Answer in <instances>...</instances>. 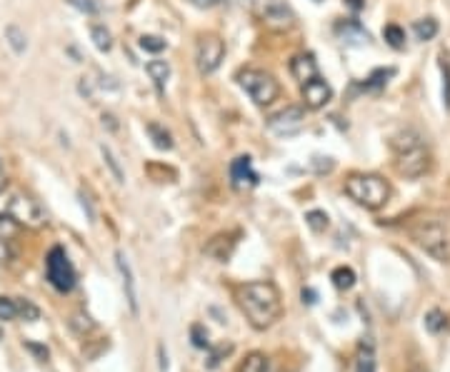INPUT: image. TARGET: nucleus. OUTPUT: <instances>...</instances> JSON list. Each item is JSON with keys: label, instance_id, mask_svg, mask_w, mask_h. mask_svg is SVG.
Returning <instances> with one entry per match:
<instances>
[{"label": "nucleus", "instance_id": "f257e3e1", "mask_svg": "<svg viewBox=\"0 0 450 372\" xmlns=\"http://www.w3.org/2000/svg\"><path fill=\"white\" fill-rule=\"evenodd\" d=\"M238 307L243 310L245 320L256 330L273 328L283 315V300L281 292L268 280H256L235 287Z\"/></svg>", "mask_w": 450, "mask_h": 372}, {"label": "nucleus", "instance_id": "f03ea898", "mask_svg": "<svg viewBox=\"0 0 450 372\" xmlns=\"http://www.w3.org/2000/svg\"><path fill=\"white\" fill-rule=\"evenodd\" d=\"M408 235L438 262H450V210H428L408 223Z\"/></svg>", "mask_w": 450, "mask_h": 372}, {"label": "nucleus", "instance_id": "7ed1b4c3", "mask_svg": "<svg viewBox=\"0 0 450 372\" xmlns=\"http://www.w3.org/2000/svg\"><path fill=\"white\" fill-rule=\"evenodd\" d=\"M390 148H393L395 155H398L395 170H398L400 175H406V178L415 180V178H423V175L431 170V162H433L431 153H428V148L423 145V137H420L418 133H412V130L398 133V135L390 140Z\"/></svg>", "mask_w": 450, "mask_h": 372}, {"label": "nucleus", "instance_id": "20e7f679", "mask_svg": "<svg viewBox=\"0 0 450 372\" xmlns=\"http://www.w3.org/2000/svg\"><path fill=\"white\" fill-rule=\"evenodd\" d=\"M345 195L350 200H356L358 205H362L365 210H378L390 198V185L381 175L356 173L345 180Z\"/></svg>", "mask_w": 450, "mask_h": 372}, {"label": "nucleus", "instance_id": "39448f33", "mask_svg": "<svg viewBox=\"0 0 450 372\" xmlns=\"http://www.w3.org/2000/svg\"><path fill=\"white\" fill-rule=\"evenodd\" d=\"M238 83H240V87L250 95V100L256 105H270L281 95L278 81L270 73H265V70H256V68L240 70L238 73Z\"/></svg>", "mask_w": 450, "mask_h": 372}, {"label": "nucleus", "instance_id": "423d86ee", "mask_svg": "<svg viewBox=\"0 0 450 372\" xmlns=\"http://www.w3.org/2000/svg\"><path fill=\"white\" fill-rule=\"evenodd\" d=\"M6 212L15 225H25V228H40L45 223V212L38 205V200H33L28 192L12 190L8 195Z\"/></svg>", "mask_w": 450, "mask_h": 372}, {"label": "nucleus", "instance_id": "0eeeda50", "mask_svg": "<svg viewBox=\"0 0 450 372\" xmlns=\"http://www.w3.org/2000/svg\"><path fill=\"white\" fill-rule=\"evenodd\" d=\"M45 278L58 292H70L75 287V270L73 262L62 248H53L45 257Z\"/></svg>", "mask_w": 450, "mask_h": 372}, {"label": "nucleus", "instance_id": "6e6552de", "mask_svg": "<svg viewBox=\"0 0 450 372\" xmlns=\"http://www.w3.org/2000/svg\"><path fill=\"white\" fill-rule=\"evenodd\" d=\"M225 58V43L223 37L215 35V33H208V35H200L198 40V50H195V62H198V70L203 75H210L220 68V62Z\"/></svg>", "mask_w": 450, "mask_h": 372}, {"label": "nucleus", "instance_id": "1a4fd4ad", "mask_svg": "<svg viewBox=\"0 0 450 372\" xmlns=\"http://www.w3.org/2000/svg\"><path fill=\"white\" fill-rule=\"evenodd\" d=\"M306 125V110L300 105H288L285 110L275 112L268 120V130L278 137H293L303 130Z\"/></svg>", "mask_w": 450, "mask_h": 372}, {"label": "nucleus", "instance_id": "9d476101", "mask_svg": "<svg viewBox=\"0 0 450 372\" xmlns=\"http://www.w3.org/2000/svg\"><path fill=\"white\" fill-rule=\"evenodd\" d=\"M262 20L273 31H290L295 25V12L283 0H265L262 3Z\"/></svg>", "mask_w": 450, "mask_h": 372}, {"label": "nucleus", "instance_id": "9b49d317", "mask_svg": "<svg viewBox=\"0 0 450 372\" xmlns=\"http://www.w3.org/2000/svg\"><path fill=\"white\" fill-rule=\"evenodd\" d=\"M331 98H333V87L320 75H315L312 81L303 83V100H306V108H310V110L325 108L331 103Z\"/></svg>", "mask_w": 450, "mask_h": 372}, {"label": "nucleus", "instance_id": "f8f14e48", "mask_svg": "<svg viewBox=\"0 0 450 372\" xmlns=\"http://www.w3.org/2000/svg\"><path fill=\"white\" fill-rule=\"evenodd\" d=\"M231 180L235 187H256L258 185V173L253 170V162L248 155H240L231 162Z\"/></svg>", "mask_w": 450, "mask_h": 372}, {"label": "nucleus", "instance_id": "ddd939ff", "mask_svg": "<svg viewBox=\"0 0 450 372\" xmlns=\"http://www.w3.org/2000/svg\"><path fill=\"white\" fill-rule=\"evenodd\" d=\"M335 33L345 45H353V48H362V45L370 43L368 31H362L358 20H340L335 25Z\"/></svg>", "mask_w": 450, "mask_h": 372}, {"label": "nucleus", "instance_id": "4468645a", "mask_svg": "<svg viewBox=\"0 0 450 372\" xmlns=\"http://www.w3.org/2000/svg\"><path fill=\"white\" fill-rule=\"evenodd\" d=\"M235 237H238V232H220V235H215L206 245V253L210 255V257H215L218 262H228L238 245Z\"/></svg>", "mask_w": 450, "mask_h": 372}, {"label": "nucleus", "instance_id": "2eb2a0df", "mask_svg": "<svg viewBox=\"0 0 450 372\" xmlns=\"http://www.w3.org/2000/svg\"><path fill=\"white\" fill-rule=\"evenodd\" d=\"M115 262H118L120 278H123V290H125V300L131 305V310L138 312V292H135V278H133L131 262L123 253H115Z\"/></svg>", "mask_w": 450, "mask_h": 372}, {"label": "nucleus", "instance_id": "dca6fc26", "mask_svg": "<svg viewBox=\"0 0 450 372\" xmlns=\"http://www.w3.org/2000/svg\"><path fill=\"white\" fill-rule=\"evenodd\" d=\"M290 75H293L298 83H308L318 75V62L310 53H300L290 60Z\"/></svg>", "mask_w": 450, "mask_h": 372}, {"label": "nucleus", "instance_id": "f3484780", "mask_svg": "<svg viewBox=\"0 0 450 372\" xmlns=\"http://www.w3.org/2000/svg\"><path fill=\"white\" fill-rule=\"evenodd\" d=\"M145 73H148L150 81L158 85V90H162L170 78V65H168V60H150L148 65H145Z\"/></svg>", "mask_w": 450, "mask_h": 372}, {"label": "nucleus", "instance_id": "a211bd4d", "mask_svg": "<svg viewBox=\"0 0 450 372\" xmlns=\"http://www.w3.org/2000/svg\"><path fill=\"white\" fill-rule=\"evenodd\" d=\"M145 130H148L150 140H153V145H156L158 150H170V148H173V135H170V133L165 130L160 123H148V125H145Z\"/></svg>", "mask_w": 450, "mask_h": 372}, {"label": "nucleus", "instance_id": "6ab92c4d", "mask_svg": "<svg viewBox=\"0 0 450 372\" xmlns=\"http://www.w3.org/2000/svg\"><path fill=\"white\" fill-rule=\"evenodd\" d=\"M331 280H333V285H335L338 290H350V287L356 285V273H353L350 267L340 265L331 273Z\"/></svg>", "mask_w": 450, "mask_h": 372}, {"label": "nucleus", "instance_id": "aec40b11", "mask_svg": "<svg viewBox=\"0 0 450 372\" xmlns=\"http://www.w3.org/2000/svg\"><path fill=\"white\" fill-rule=\"evenodd\" d=\"M383 37H385V43L390 45V48H395V50L406 48V31H403L400 25H395V23L385 25V28H383Z\"/></svg>", "mask_w": 450, "mask_h": 372}, {"label": "nucleus", "instance_id": "412c9836", "mask_svg": "<svg viewBox=\"0 0 450 372\" xmlns=\"http://www.w3.org/2000/svg\"><path fill=\"white\" fill-rule=\"evenodd\" d=\"M6 40H8V45H10L15 53H25V48H28V37H25V33L20 31L18 25H8L6 28Z\"/></svg>", "mask_w": 450, "mask_h": 372}, {"label": "nucleus", "instance_id": "4be33fe9", "mask_svg": "<svg viewBox=\"0 0 450 372\" xmlns=\"http://www.w3.org/2000/svg\"><path fill=\"white\" fill-rule=\"evenodd\" d=\"M240 372H270V360L262 353H250Z\"/></svg>", "mask_w": 450, "mask_h": 372}, {"label": "nucleus", "instance_id": "5701e85b", "mask_svg": "<svg viewBox=\"0 0 450 372\" xmlns=\"http://www.w3.org/2000/svg\"><path fill=\"white\" fill-rule=\"evenodd\" d=\"M90 37H93L95 48H98L100 53H108V50L112 48V37H110V33L106 31V25H93V28H90Z\"/></svg>", "mask_w": 450, "mask_h": 372}, {"label": "nucleus", "instance_id": "b1692460", "mask_svg": "<svg viewBox=\"0 0 450 372\" xmlns=\"http://www.w3.org/2000/svg\"><path fill=\"white\" fill-rule=\"evenodd\" d=\"M100 155H103L106 165L110 168V173H112V178H115V183H125V173H123V168H120L118 158L112 155V150L108 148V145H100Z\"/></svg>", "mask_w": 450, "mask_h": 372}, {"label": "nucleus", "instance_id": "393cba45", "mask_svg": "<svg viewBox=\"0 0 450 372\" xmlns=\"http://www.w3.org/2000/svg\"><path fill=\"white\" fill-rule=\"evenodd\" d=\"M415 35H418V40H433V37L438 35V20L435 18H423V20H418L415 23Z\"/></svg>", "mask_w": 450, "mask_h": 372}, {"label": "nucleus", "instance_id": "a878e982", "mask_svg": "<svg viewBox=\"0 0 450 372\" xmlns=\"http://www.w3.org/2000/svg\"><path fill=\"white\" fill-rule=\"evenodd\" d=\"M306 223L312 232H325V228L331 225V217L325 215L323 210H310V212H306Z\"/></svg>", "mask_w": 450, "mask_h": 372}, {"label": "nucleus", "instance_id": "bb28decb", "mask_svg": "<svg viewBox=\"0 0 450 372\" xmlns=\"http://www.w3.org/2000/svg\"><path fill=\"white\" fill-rule=\"evenodd\" d=\"M390 75H395V70L393 68H388V70H375L373 75H370L368 81L362 83V90H381L383 85H385L388 83V78H390Z\"/></svg>", "mask_w": 450, "mask_h": 372}, {"label": "nucleus", "instance_id": "cd10ccee", "mask_svg": "<svg viewBox=\"0 0 450 372\" xmlns=\"http://www.w3.org/2000/svg\"><path fill=\"white\" fill-rule=\"evenodd\" d=\"M440 73H443V105L450 110V58L440 53Z\"/></svg>", "mask_w": 450, "mask_h": 372}, {"label": "nucleus", "instance_id": "c85d7f7f", "mask_svg": "<svg viewBox=\"0 0 450 372\" xmlns=\"http://www.w3.org/2000/svg\"><path fill=\"white\" fill-rule=\"evenodd\" d=\"M356 372H375V353L370 348H362L358 353Z\"/></svg>", "mask_w": 450, "mask_h": 372}, {"label": "nucleus", "instance_id": "c756f323", "mask_svg": "<svg viewBox=\"0 0 450 372\" xmlns=\"http://www.w3.org/2000/svg\"><path fill=\"white\" fill-rule=\"evenodd\" d=\"M18 310V298H0V320H15Z\"/></svg>", "mask_w": 450, "mask_h": 372}, {"label": "nucleus", "instance_id": "7c9ffc66", "mask_svg": "<svg viewBox=\"0 0 450 372\" xmlns=\"http://www.w3.org/2000/svg\"><path fill=\"white\" fill-rule=\"evenodd\" d=\"M190 340L198 350H210V340H208V330L203 325H193L190 328Z\"/></svg>", "mask_w": 450, "mask_h": 372}, {"label": "nucleus", "instance_id": "2f4dec72", "mask_svg": "<svg viewBox=\"0 0 450 372\" xmlns=\"http://www.w3.org/2000/svg\"><path fill=\"white\" fill-rule=\"evenodd\" d=\"M425 328L431 330L433 335H438L440 330H445V315L440 310H431L425 315Z\"/></svg>", "mask_w": 450, "mask_h": 372}, {"label": "nucleus", "instance_id": "473e14b6", "mask_svg": "<svg viewBox=\"0 0 450 372\" xmlns=\"http://www.w3.org/2000/svg\"><path fill=\"white\" fill-rule=\"evenodd\" d=\"M165 40L162 37H158V35H143L140 37V48L143 50H148V53H162L165 50Z\"/></svg>", "mask_w": 450, "mask_h": 372}, {"label": "nucleus", "instance_id": "72a5a7b5", "mask_svg": "<svg viewBox=\"0 0 450 372\" xmlns=\"http://www.w3.org/2000/svg\"><path fill=\"white\" fill-rule=\"evenodd\" d=\"M68 3L73 8H78L81 12H88V15H95V12H100L98 0H68Z\"/></svg>", "mask_w": 450, "mask_h": 372}, {"label": "nucleus", "instance_id": "f704fd0d", "mask_svg": "<svg viewBox=\"0 0 450 372\" xmlns=\"http://www.w3.org/2000/svg\"><path fill=\"white\" fill-rule=\"evenodd\" d=\"M310 165H312V170H315V173H331L333 168H335V162H333V158H320V155H315L310 160Z\"/></svg>", "mask_w": 450, "mask_h": 372}, {"label": "nucleus", "instance_id": "c9c22d12", "mask_svg": "<svg viewBox=\"0 0 450 372\" xmlns=\"http://www.w3.org/2000/svg\"><path fill=\"white\" fill-rule=\"evenodd\" d=\"M228 353H233V345L231 342H223V345H220L218 350H212L210 353V360H208V367H218V362L223 360V355H228Z\"/></svg>", "mask_w": 450, "mask_h": 372}, {"label": "nucleus", "instance_id": "e433bc0d", "mask_svg": "<svg viewBox=\"0 0 450 372\" xmlns=\"http://www.w3.org/2000/svg\"><path fill=\"white\" fill-rule=\"evenodd\" d=\"M12 260V248L8 240H0V273L8 267V262Z\"/></svg>", "mask_w": 450, "mask_h": 372}, {"label": "nucleus", "instance_id": "4c0bfd02", "mask_svg": "<svg viewBox=\"0 0 450 372\" xmlns=\"http://www.w3.org/2000/svg\"><path fill=\"white\" fill-rule=\"evenodd\" d=\"M12 225H15V223H12L10 217L0 215V240H8V237L12 235Z\"/></svg>", "mask_w": 450, "mask_h": 372}, {"label": "nucleus", "instance_id": "58836bf2", "mask_svg": "<svg viewBox=\"0 0 450 372\" xmlns=\"http://www.w3.org/2000/svg\"><path fill=\"white\" fill-rule=\"evenodd\" d=\"M190 6H195V8H200V10H208V8H215L220 3V0H188Z\"/></svg>", "mask_w": 450, "mask_h": 372}, {"label": "nucleus", "instance_id": "ea45409f", "mask_svg": "<svg viewBox=\"0 0 450 372\" xmlns=\"http://www.w3.org/2000/svg\"><path fill=\"white\" fill-rule=\"evenodd\" d=\"M315 290H303V303H308V305H315Z\"/></svg>", "mask_w": 450, "mask_h": 372}, {"label": "nucleus", "instance_id": "a19ab883", "mask_svg": "<svg viewBox=\"0 0 450 372\" xmlns=\"http://www.w3.org/2000/svg\"><path fill=\"white\" fill-rule=\"evenodd\" d=\"M8 187V175H6V168H3V160H0V192Z\"/></svg>", "mask_w": 450, "mask_h": 372}, {"label": "nucleus", "instance_id": "79ce46f5", "mask_svg": "<svg viewBox=\"0 0 450 372\" xmlns=\"http://www.w3.org/2000/svg\"><path fill=\"white\" fill-rule=\"evenodd\" d=\"M345 3H348L353 10H360V8L365 6V0H345Z\"/></svg>", "mask_w": 450, "mask_h": 372}, {"label": "nucleus", "instance_id": "37998d69", "mask_svg": "<svg viewBox=\"0 0 450 372\" xmlns=\"http://www.w3.org/2000/svg\"><path fill=\"white\" fill-rule=\"evenodd\" d=\"M315 3H320V0H315Z\"/></svg>", "mask_w": 450, "mask_h": 372}]
</instances>
